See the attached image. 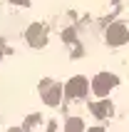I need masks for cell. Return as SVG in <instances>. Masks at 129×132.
Returning a JSON list of instances; mask_svg holds the SVG:
<instances>
[{"mask_svg": "<svg viewBox=\"0 0 129 132\" xmlns=\"http://www.w3.org/2000/svg\"><path fill=\"white\" fill-rule=\"evenodd\" d=\"M114 85H117V77L112 72H99L92 80V90H94V95H99V97H107Z\"/></svg>", "mask_w": 129, "mask_h": 132, "instance_id": "1", "label": "cell"}, {"mask_svg": "<svg viewBox=\"0 0 129 132\" xmlns=\"http://www.w3.org/2000/svg\"><path fill=\"white\" fill-rule=\"evenodd\" d=\"M87 87H89L87 77L77 75V77H72V80L64 85V95H67V97H85L87 95Z\"/></svg>", "mask_w": 129, "mask_h": 132, "instance_id": "2", "label": "cell"}, {"mask_svg": "<svg viewBox=\"0 0 129 132\" xmlns=\"http://www.w3.org/2000/svg\"><path fill=\"white\" fill-rule=\"evenodd\" d=\"M40 95H42V102H45V105H57V102H60V95H62V90H60L57 82L45 80V82H42V90H40Z\"/></svg>", "mask_w": 129, "mask_h": 132, "instance_id": "3", "label": "cell"}, {"mask_svg": "<svg viewBox=\"0 0 129 132\" xmlns=\"http://www.w3.org/2000/svg\"><path fill=\"white\" fill-rule=\"evenodd\" d=\"M127 40H129V30H127V25H122V22L109 25V30H107V43H109V45H124Z\"/></svg>", "mask_w": 129, "mask_h": 132, "instance_id": "4", "label": "cell"}, {"mask_svg": "<svg viewBox=\"0 0 129 132\" xmlns=\"http://www.w3.org/2000/svg\"><path fill=\"white\" fill-rule=\"evenodd\" d=\"M27 43L35 45V47H42V45L47 43V32L42 30V25H30V30H27Z\"/></svg>", "mask_w": 129, "mask_h": 132, "instance_id": "5", "label": "cell"}, {"mask_svg": "<svg viewBox=\"0 0 129 132\" xmlns=\"http://www.w3.org/2000/svg\"><path fill=\"white\" fill-rule=\"evenodd\" d=\"M82 130H85V122L79 117H70L64 122V132H82Z\"/></svg>", "mask_w": 129, "mask_h": 132, "instance_id": "6", "label": "cell"}, {"mask_svg": "<svg viewBox=\"0 0 129 132\" xmlns=\"http://www.w3.org/2000/svg\"><path fill=\"white\" fill-rule=\"evenodd\" d=\"M92 112L97 115V117H107L109 112H112V102L104 100V102H99V105H92Z\"/></svg>", "mask_w": 129, "mask_h": 132, "instance_id": "7", "label": "cell"}, {"mask_svg": "<svg viewBox=\"0 0 129 132\" xmlns=\"http://www.w3.org/2000/svg\"><path fill=\"white\" fill-rule=\"evenodd\" d=\"M10 3H17V5H25V3H27V0H10Z\"/></svg>", "mask_w": 129, "mask_h": 132, "instance_id": "8", "label": "cell"}, {"mask_svg": "<svg viewBox=\"0 0 129 132\" xmlns=\"http://www.w3.org/2000/svg\"><path fill=\"white\" fill-rule=\"evenodd\" d=\"M89 132H102V127H92V130H89Z\"/></svg>", "mask_w": 129, "mask_h": 132, "instance_id": "9", "label": "cell"}, {"mask_svg": "<svg viewBox=\"0 0 129 132\" xmlns=\"http://www.w3.org/2000/svg\"><path fill=\"white\" fill-rule=\"evenodd\" d=\"M0 55H3V50H0Z\"/></svg>", "mask_w": 129, "mask_h": 132, "instance_id": "10", "label": "cell"}]
</instances>
